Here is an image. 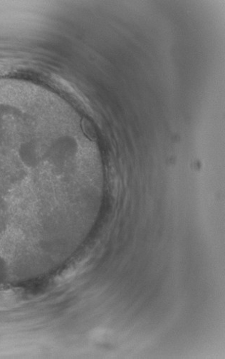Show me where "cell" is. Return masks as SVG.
I'll use <instances>...</instances> for the list:
<instances>
[{"label":"cell","instance_id":"cell-1","mask_svg":"<svg viewBox=\"0 0 225 359\" xmlns=\"http://www.w3.org/2000/svg\"><path fill=\"white\" fill-rule=\"evenodd\" d=\"M10 273L9 265L6 260L0 257V284L5 283Z\"/></svg>","mask_w":225,"mask_h":359}]
</instances>
